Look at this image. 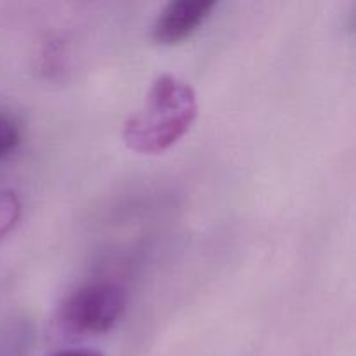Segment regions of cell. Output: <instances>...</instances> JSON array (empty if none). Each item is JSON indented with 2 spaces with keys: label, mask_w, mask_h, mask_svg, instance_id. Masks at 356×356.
Here are the masks:
<instances>
[{
  "label": "cell",
  "mask_w": 356,
  "mask_h": 356,
  "mask_svg": "<svg viewBox=\"0 0 356 356\" xmlns=\"http://www.w3.org/2000/svg\"><path fill=\"white\" fill-rule=\"evenodd\" d=\"M198 117L197 92L174 75H160L149 87L141 110L127 118L122 131L125 145L141 155H159L172 148Z\"/></svg>",
  "instance_id": "1"
},
{
  "label": "cell",
  "mask_w": 356,
  "mask_h": 356,
  "mask_svg": "<svg viewBox=\"0 0 356 356\" xmlns=\"http://www.w3.org/2000/svg\"><path fill=\"white\" fill-rule=\"evenodd\" d=\"M21 216V202L14 191H0V240L16 226Z\"/></svg>",
  "instance_id": "4"
},
{
  "label": "cell",
  "mask_w": 356,
  "mask_h": 356,
  "mask_svg": "<svg viewBox=\"0 0 356 356\" xmlns=\"http://www.w3.org/2000/svg\"><path fill=\"white\" fill-rule=\"evenodd\" d=\"M125 292L117 284H89L63 301L59 320L73 334H104L117 325L125 313Z\"/></svg>",
  "instance_id": "2"
},
{
  "label": "cell",
  "mask_w": 356,
  "mask_h": 356,
  "mask_svg": "<svg viewBox=\"0 0 356 356\" xmlns=\"http://www.w3.org/2000/svg\"><path fill=\"white\" fill-rule=\"evenodd\" d=\"M19 143V131L16 124L6 115H0V159L13 152Z\"/></svg>",
  "instance_id": "5"
},
{
  "label": "cell",
  "mask_w": 356,
  "mask_h": 356,
  "mask_svg": "<svg viewBox=\"0 0 356 356\" xmlns=\"http://www.w3.org/2000/svg\"><path fill=\"white\" fill-rule=\"evenodd\" d=\"M214 7V0L169 2L153 24V40L160 45L181 44L209 19Z\"/></svg>",
  "instance_id": "3"
},
{
  "label": "cell",
  "mask_w": 356,
  "mask_h": 356,
  "mask_svg": "<svg viewBox=\"0 0 356 356\" xmlns=\"http://www.w3.org/2000/svg\"><path fill=\"white\" fill-rule=\"evenodd\" d=\"M54 356H103L99 351L92 350H70V351H61V353Z\"/></svg>",
  "instance_id": "6"
}]
</instances>
